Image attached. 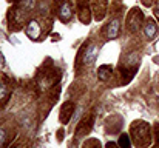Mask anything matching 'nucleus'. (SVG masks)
Returning <instances> with one entry per match:
<instances>
[{
  "label": "nucleus",
  "mask_w": 159,
  "mask_h": 148,
  "mask_svg": "<svg viewBox=\"0 0 159 148\" xmlns=\"http://www.w3.org/2000/svg\"><path fill=\"white\" fill-rule=\"evenodd\" d=\"M5 66V57H3V52L0 51V68Z\"/></svg>",
  "instance_id": "f3484780"
},
{
  "label": "nucleus",
  "mask_w": 159,
  "mask_h": 148,
  "mask_svg": "<svg viewBox=\"0 0 159 148\" xmlns=\"http://www.w3.org/2000/svg\"><path fill=\"white\" fill-rule=\"evenodd\" d=\"M155 16H156V19L159 20V3H158V6L155 8Z\"/></svg>",
  "instance_id": "a211bd4d"
},
{
  "label": "nucleus",
  "mask_w": 159,
  "mask_h": 148,
  "mask_svg": "<svg viewBox=\"0 0 159 148\" xmlns=\"http://www.w3.org/2000/svg\"><path fill=\"white\" fill-rule=\"evenodd\" d=\"M73 17V11H71V5L68 2H63L59 8V19L65 23V22H70Z\"/></svg>",
  "instance_id": "6e6552de"
},
{
  "label": "nucleus",
  "mask_w": 159,
  "mask_h": 148,
  "mask_svg": "<svg viewBox=\"0 0 159 148\" xmlns=\"http://www.w3.org/2000/svg\"><path fill=\"white\" fill-rule=\"evenodd\" d=\"M98 54H99V48L96 45H91L84 51V63L85 65H93L98 59Z\"/></svg>",
  "instance_id": "423d86ee"
},
{
  "label": "nucleus",
  "mask_w": 159,
  "mask_h": 148,
  "mask_svg": "<svg viewBox=\"0 0 159 148\" xmlns=\"http://www.w3.org/2000/svg\"><path fill=\"white\" fill-rule=\"evenodd\" d=\"M8 87L6 85H0V100H3V99L8 97Z\"/></svg>",
  "instance_id": "ddd939ff"
},
{
  "label": "nucleus",
  "mask_w": 159,
  "mask_h": 148,
  "mask_svg": "<svg viewBox=\"0 0 159 148\" xmlns=\"http://www.w3.org/2000/svg\"><path fill=\"white\" fill-rule=\"evenodd\" d=\"M25 33H26V36H28L31 40H37V39L40 37V25H39L36 20H30V22L26 23Z\"/></svg>",
  "instance_id": "20e7f679"
},
{
  "label": "nucleus",
  "mask_w": 159,
  "mask_h": 148,
  "mask_svg": "<svg viewBox=\"0 0 159 148\" xmlns=\"http://www.w3.org/2000/svg\"><path fill=\"white\" fill-rule=\"evenodd\" d=\"M119 147L130 148V136H128V134H122V136L119 137Z\"/></svg>",
  "instance_id": "f8f14e48"
},
{
  "label": "nucleus",
  "mask_w": 159,
  "mask_h": 148,
  "mask_svg": "<svg viewBox=\"0 0 159 148\" xmlns=\"http://www.w3.org/2000/svg\"><path fill=\"white\" fill-rule=\"evenodd\" d=\"M36 5V0H20L19 2V6L23 8V11H31Z\"/></svg>",
  "instance_id": "9b49d317"
},
{
  "label": "nucleus",
  "mask_w": 159,
  "mask_h": 148,
  "mask_svg": "<svg viewBox=\"0 0 159 148\" xmlns=\"http://www.w3.org/2000/svg\"><path fill=\"white\" fill-rule=\"evenodd\" d=\"M119 31H120V22L119 19H114L110 22V25L107 26V39L108 40H113L119 36Z\"/></svg>",
  "instance_id": "0eeeda50"
},
{
  "label": "nucleus",
  "mask_w": 159,
  "mask_h": 148,
  "mask_svg": "<svg viewBox=\"0 0 159 148\" xmlns=\"http://www.w3.org/2000/svg\"><path fill=\"white\" fill-rule=\"evenodd\" d=\"M113 74V66L111 65H102L99 70H98V77L102 80V82H107Z\"/></svg>",
  "instance_id": "9d476101"
},
{
  "label": "nucleus",
  "mask_w": 159,
  "mask_h": 148,
  "mask_svg": "<svg viewBox=\"0 0 159 148\" xmlns=\"http://www.w3.org/2000/svg\"><path fill=\"white\" fill-rule=\"evenodd\" d=\"M94 139H91V141H88V142H85V145H84V148H101V145H99V142L96 144V147H93L94 145Z\"/></svg>",
  "instance_id": "2eb2a0df"
},
{
  "label": "nucleus",
  "mask_w": 159,
  "mask_h": 148,
  "mask_svg": "<svg viewBox=\"0 0 159 148\" xmlns=\"http://www.w3.org/2000/svg\"><path fill=\"white\" fill-rule=\"evenodd\" d=\"M155 136H156V145L159 147V123L155 127Z\"/></svg>",
  "instance_id": "dca6fc26"
},
{
  "label": "nucleus",
  "mask_w": 159,
  "mask_h": 148,
  "mask_svg": "<svg viewBox=\"0 0 159 148\" xmlns=\"http://www.w3.org/2000/svg\"><path fill=\"white\" fill-rule=\"evenodd\" d=\"M91 128H93V116H91V117L88 116V117L82 119L80 123L77 125V128H76V136H77V137H84V136L90 134Z\"/></svg>",
  "instance_id": "7ed1b4c3"
},
{
  "label": "nucleus",
  "mask_w": 159,
  "mask_h": 148,
  "mask_svg": "<svg viewBox=\"0 0 159 148\" xmlns=\"http://www.w3.org/2000/svg\"><path fill=\"white\" fill-rule=\"evenodd\" d=\"M107 148H117V147H116L113 142H110V144H107Z\"/></svg>",
  "instance_id": "6ab92c4d"
},
{
  "label": "nucleus",
  "mask_w": 159,
  "mask_h": 148,
  "mask_svg": "<svg viewBox=\"0 0 159 148\" xmlns=\"http://www.w3.org/2000/svg\"><path fill=\"white\" fill-rule=\"evenodd\" d=\"M73 111H74V103L73 102H65L62 105V110H60V122L62 123H68L71 116H73Z\"/></svg>",
  "instance_id": "39448f33"
},
{
  "label": "nucleus",
  "mask_w": 159,
  "mask_h": 148,
  "mask_svg": "<svg viewBox=\"0 0 159 148\" xmlns=\"http://www.w3.org/2000/svg\"><path fill=\"white\" fill-rule=\"evenodd\" d=\"M144 33H145V36H147L148 39H153V37L158 34L156 22H155V20H152V19H148V20H147V23H145V26H144Z\"/></svg>",
  "instance_id": "1a4fd4ad"
},
{
  "label": "nucleus",
  "mask_w": 159,
  "mask_h": 148,
  "mask_svg": "<svg viewBox=\"0 0 159 148\" xmlns=\"http://www.w3.org/2000/svg\"><path fill=\"white\" fill-rule=\"evenodd\" d=\"M5 142H6V133L3 128H0V148L5 145Z\"/></svg>",
  "instance_id": "4468645a"
},
{
  "label": "nucleus",
  "mask_w": 159,
  "mask_h": 148,
  "mask_svg": "<svg viewBox=\"0 0 159 148\" xmlns=\"http://www.w3.org/2000/svg\"><path fill=\"white\" fill-rule=\"evenodd\" d=\"M144 20V14L141 9H133L128 16V26L131 31H138L141 28V23Z\"/></svg>",
  "instance_id": "f03ea898"
},
{
  "label": "nucleus",
  "mask_w": 159,
  "mask_h": 148,
  "mask_svg": "<svg viewBox=\"0 0 159 148\" xmlns=\"http://www.w3.org/2000/svg\"><path fill=\"white\" fill-rule=\"evenodd\" d=\"M131 136L133 142L136 144L138 148H147L152 144V128L147 122L144 120H136L131 125Z\"/></svg>",
  "instance_id": "f257e3e1"
}]
</instances>
